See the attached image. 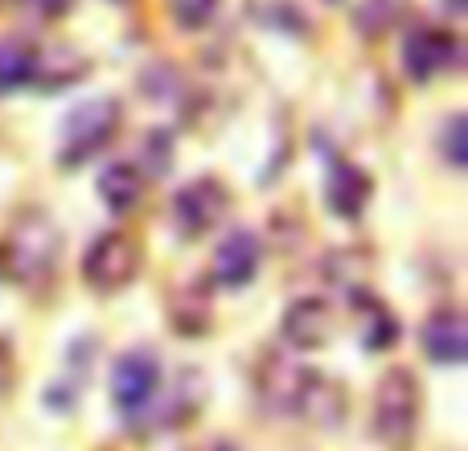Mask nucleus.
<instances>
[{
  "label": "nucleus",
  "instance_id": "nucleus-1",
  "mask_svg": "<svg viewBox=\"0 0 468 451\" xmlns=\"http://www.w3.org/2000/svg\"><path fill=\"white\" fill-rule=\"evenodd\" d=\"M423 394L411 370H387V378L374 390V435L387 447H411L420 431Z\"/></svg>",
  "mask_w": 468,
  "mask_h": 451
},
{
  "label": "nucleus",
  "instance_id": "nucleus-2",
  "mask_svg": "<svg viewBox=\"0 0 468 451\" xmlns=\"http://www.w3.org/2000/svg\"><path fill=\"white\" fill-rule=\"evenodd\" d=\"M58 255H62V234L58 226L37 210H25L21 218L13 222V234H8V267L21 283H41L54 275Z\"/></svg>",
  "mask_w": 468,
  "mask_h": 451
},
{
  "label": "nucleus",
  "instance_id": "nucleus-3",
  "mask_svg": "<svg viewBox=\"0 0 468 451\" xmlns=\"http://www.w3.org/2000/svg\"><path fill=\"white\" fill-rule=\"evenodd\" d=\"M120 103L115 99H87L79 103L62 123V164H82L112 144L115 128H120Z\"/></svg>",
  "mask_w": 468,
  "mask_h": 451
},
{
  "label": "nucleus",
  "instance_id": "nucleus-4",
  "mask_svg": "<svg viewBox=\"0 0 468 451\" xmlns=\"http://www.w3.org/2000/svg\"><path fill=\"white\" fill-rule=\"evenodd\" d=\"M140 271V246L128 234H99L90 242L87 258H82V279L87 288H95L99 296L123 291Z\"/></svg>",
  "mask_w": 468,
  "mask_h": 451
},
{
  "label": "nucleus",
  "instance_id": "nucleus-5",
  "mask_svg": "<svg viewBox=\"0 0 468 451\" xmlns=\"http://www.w3.org/2000/svg\"><path fill=\"white\" fill-rule=\"evenodd\" d=\"M161 390V362L153 349H128L112 370V398L123 419H140Z\"/></svg>",
  "mask_w": 468,
  "mask_h": 451
},
{
  "label": "nucleus",
  "instance_id": "nucleus-6",
  "mask_svg": "<svg viewBox=\"0 0 468 451\" xmlns=\"http://www.w3.org/2000/svg\"><path fill=\"white\" fill-rule=\"evenodd\" d=\"M230 205V194L218 177H197L173 197V226H177L186 238H202L206 230L222 222Z\"/></svg>",
  "mask_w": 468,
  "mask_h": 451
},
{
  "label": "nucleus",
  "instance_id": "nucleus-7",
  "mask_svg": "<svg viewBox=\"0 0 468 451\" xmlns=\"http://www.w3.org/2000/svg\"><path fill=\"white\" fill-rule=\"evenodd\" d=\"M452 58H456V37L448 29L423 25V29H415L403 37V70L411 74L415 82H428L431 74L448 70Z\"/></svg>",
  "mask_w": 468,
  "mask_h": 451
},
{
  "label": "nucleus",
  "instance_id": "nucleus-8",
  "mask_svg": "<svg viewBox=\"0 0 468 451\" xmlns=\"http://www.w3.org/2000/svg\"><path fill=\"white\" fill-rule=\"evenodd\" d=\"M259 238L250 230H234L230 238H222L218 255H214V279L222 288H247L259 271Z\"/></svg>",
  "mask_w": 468,
  "mask_h": 451
},
{
  "label": "nucleus",
  "instance_id": "nucleus-9",
  "mask_svg": "<svg viewBox=\"0 0 468 451\" xmlns=\"http://www.w3.org/2000/svg\"><path fill=\"white\" fill-rule=\"evenodd\" d=\"M464 349H468V329H464V316L444 308V312L428 316L423 324V353L440 365H461L464 362Z\"/></svg>",
  "mask_w": 468,
  "mask_h": 451
},
{
  "label": "nucleus",
  "instance_id": "nucleus-10",
  "mask_svg": "<svg viewBox=\"0 0 468 451\" xmlns=\"http://www.w3.org/2000/svg\"><path fill=\"white\" fill-rule=\"evenodd\" d=\"M333 332V308L324 299H296L283 316V337L296 349H316L324 345Z\"/></svg>",
  "mask_w": 468,
  "mask_h": 451
},
{
  "label": "nucleus",
  "instance_id": "nucleus-11",
  "mask_svg": "<svg viewBox=\"0 0 468 451\" xmlns=\"http://www.w3.org/2000/svg\"><path fill=\"white\" fill-rule=\"evenodd\" d=\"M370 177H366L357 164H346L337 161L329 173V210L341 214V218H357L362 205L370 202Z\"/></svg>",
  "mask_w": 468,
  "mask_h": 451
},
{
  "label": "nucleus",
  "instance_id": "nucleus-12",
  "mask_svg": "<svg viewBox=\"0 0 468 451\" xmlns=\"http://www.w3.org/2000/svg\"><path fill=\"white\" fill-rule=\"evenodd\" d=\"M37 70H41V54L33 46H25L16 37L0 41V95L37 82Z\"/></svg>",
  "mask_w": 468,
  "mask_h": 451
},
{
  "label": "nucleus",
  "instance_id": "nucleus-13",
  "mask_svg": "<svg viewBox=\"0 0 468 451\" xmlns=\"http://www.w3.org/2000/svg\"><path fill=\"white\" fill-rule=\"evenodd\" d=\"M99 194H103V202L112 205L115 214H128L132 205L144 197V177H140V169H132V164H112V169H103V177H99Z\"/></svg>",
  "mask_w": 468,
  "mask_h": 451
},
{
  "label": "nucleus",
  "instance_id": "nucleus-14",
  "mask_svg": "<svg viewBox=\"0 0 468 451\" xmlns=\"http://www.w3.org/2000/svg\"><path fill=\"white\" fill-rule=\"evenodd\" d=\"M403 13H407V0H366L354 21L362 37H382V33H390L403 21Z\"/></svg>",
  "mask_w": 468,
  "mask_h": 451
},
{
  "label": "nucleus",
  "instance_id": "nucleus-15",
  "mask_svg": "<svg viewBox=\"0 0 468 451\" xmlns=\"http://www.w3.org/2000/svg\"><path fill=\"white\" fill-rule=\"evenodd\" d=\"M169 8H173V21H177L181 29H202V25L214 21L218 0H169Z\"/></svg>",
  "mask_w": 468,
  "mask_h": 451
},
{
  "label": "nucleus",
  "instance_id": "nucleus-16",
  "mask_svg": "<svg viewBox=\"0 0 468 451\" xmlns=\"http://www.w3.org/2000/svg\"><path fill=\"white\" fill-rule=\"evenodd\" d=\"M444 152L456 169H464V115H452L448 120V131H444Z\"/></svg>",
  "mask_w": 468,
  "mask_h": 451
},
{
  "label": "nucleus",
  "instance_id": "nucleus-17",
  "mask_svg": "<svg viewBox=\"0 0 468 451\" xmlns=\"http://www.w3.org/2000/svg\"><path fill=\"white\" fill-rule=\"evenodd\" d=\"M25 8H33V13H46V16H62L66 8H70V0H21Z\"/></svg>",
  "mask_w": 468,
  "mask_h": 451
},
{
  "label": "nucleus",
  "instance_id": "nucleus-18",
  "mask_svg": "<svg viewBox=\"0 0 468 451\" xmlns=\"http://www.w3.org/2000/svg\"><path fill=\"white\" fill-rule=\"evenodd\" d=\"M448 5H452V8H456V13H461V8H464V0H448Z\"/></svg>",
  "mask_w": 468,
  "mask_h": 451
},
{
  "label": "nucleus",
  "instance_id": "nucleus-19",
  "mask_svg": "<svg viewBox=\"0 0 468 451\" xmlns=\"http://www.w3.org/2000/svg\"><path fill=\"white\" fill-rule=\"evenodd\" d=\"M115 5H132V0H115Z\"/></svg>",
  "mask_w": 468,
  "mask_h": 451
}]
</instances>
